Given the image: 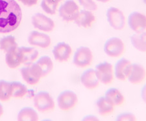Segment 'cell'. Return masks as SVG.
<instances>
[{
	"mask_svg": "<svg viewBox=\"0 0 146 121\" xmlns=\"http://www.w3.org/2000/svg\"><path fill=\"white\" fill-rule=\"evenodd\" d=\"M95 20V16L91 11L82 10L79 12L78 16L74 21L75 23L79 27L89 28L92 25Z\"/></svg>",
	"mask_w": 146,
	"mask_h": 121,
	"instance_id": "e0dca14e",
	"label": "cell"
},
{
	"mask_svg": "<svg viewBox=\"0 0 146 121\" xmlns=\"http://www.w3.org/2000/svg\"><path fill=\"white\" fill-rule=\"evenodd\" d=\"M22 19V9L15 0H0V33L15 31Z\"/></svg>",
	"mask_w": 146,
	"mask_h": 121,
	"instance_id": "6da1fadb",
	"label": "cell"
},
{
	"mask_svg": "<svg viewBox=\"0 0 146 121\" xmlns=\"http://www.w3.org/2000/svg\"><path fill=\"white\" fill-rule=\"evenodd\" d=\"M12 98L11 82L5 80L0 81V101L5 102Z\"/></svg>",
	"mask_w": 146,
	"mask_h": 121,
	"instance_id": "4316f807",
	"label": "cell"
},
{
	"mask_svg": "<svg viewBox=\"0 0 146 121\" xmlns=\"http://www.w3.org/2000/svg\"><path fill=\"white\" fill-rule=\"evenodd\" d=\"M78 102V97L75 92L66 90L61 92L57 98V104L60 110L68 111L75 108Z\"/></svg>",
	"mask_w": 146,
	"mask_h": 121,
	"instance_id": "8992f818",
	"label": "cell"
},
{
	"mask_svg": "<svg viewBox=\"0 0 146 121\" xmlns=\"http://www.w3.org/2000/svg\"><path fill=\"white\" fill-rule=\"evenodd\" d=\"M59 15L66 22L74 21L79 13V7L74 0H68L60 7Z\"/></svg>",
	"mask_w": 146,
	"mask_h": 121,
	"instance_id": "ba28073f",
	"label": "cell"
},
{
	"mask_svg": "<svg viewBox=\"0 0 146 121\" xmlns=\"http://www.w3.org/2000/svg\"><path fill=\"white\" fill-rule=\"evenodd\" d=\"M98 112L102 116H107L114 111L115 106L106 96H101L96 102Z\"/></svg>",
	"mask_w": 146,
	"mask_h": 121,
	"instance_id": "d6986e66",
	"label": "cell"
},
{
	"mask_svg": "<svg viewBox=\"0 0 146 121\" xmlns=\"http://www.w3.org/2000/svg\"><path fill=\"white\" fill-rule=\"evenodd\" d=\"M81 82L84 87L90 90L97 88L100 83L95 70L92 68H88L82 74L81 76Z\"/></svg>",
	"mask_w": 146,
	"mask_h": 121,
	"instance_id": "9a60e30c",
	"label": "cell"
},
{
	"mask_svg": "<svg viewBox=\"0 0 146 121\" xmlns=\"http://www.w3.org/2000/svg\"><path fill=\"white\" fill-rule=\"evenodd\" d=\"M145 33H136L133 35L131 37V44L134 48L138 51L145 52L146 51V42H145Z\"/></svg>",
	"mask_w": 146,
	"mask_h": 121,
	"instance_id": "cb8c5ba5",
	"label": "cell"
},
{
	"mask_svg": "<svg viewBox=\"0 0 146 121\" xmlns=\"http://www.w3.org/2000/svg\"><path fill=\"white\" fill-rule=\"evenodd\" d=\"M107 98L114 104L115 106H121L125 102V97L121 92L116 88H110L105 92Z\"/></svg>",
	"mask_w": 146,
	"mask_h": 121,
	"instance_id": "7402d4cb",
	"label": "cell"
},
{
	"mask_svg": "<svg viewBox=\"0 0 146 121\" xmlns=\"http://www.w3.org/2000/svg\"><path fill=\"white\" fill-rule=\"evenodd\" d=\"M12 98L18 99L24 97L27 93V87L20 82H11Z\"/></svg>",
	"mask_w": 146,
	"mask_h": 121,
	"instance_id": "d4e9b609",
	"label": "cell"
},
{
	"mask_svg": "<svg viewBox=\"0 0 146 121\" xmlns=\"http://www.w3.org/2000/svg\"><path fill=\"white\" fill-rule=\"evenodd\" d=\"M94 70L100 83L104 85L112 84L114 78V73L111 63L107 61L100 63L96 65Z\"/></svg>",
	"mask_w": 146,
	"mask_h": 121,
	"instance_id": "3957f363",
	"label": "cell"
},
{
	"mask_svg": "<svg viewBox=\"0 0 146 121\" xmlns=\"http://www.w3.org/2000/svg\"><path fill=\"white\" fill-rule=\"evenodd\" d=\"M104 51L110 57H119L125 50V46L121 39L112 37L108 39L104 44Z\"/></svg>",
	"mask_w": 146,
	"mask_h": 121,
	"instance_id": "277c9868",
	"label": "cell"
},
{
	"mask_svg": "<svg viewBox=\"0 0 146 121\" xmlns=\"http://www.w3.org/2000/svg\"><path fill=\"white\" fill-rule=\"evenodd\" d=\"M21 74L23 80L31 85L37 84L42 78L41 71L35 63L23 67L21 69Z\"/></svg>",
	"mask_w": 146,
	"mask_h": 121,
	"instance_id": "52a82bcc",
	"label": "cell"
},
{
	"mask_svg": "<svg viewBox=\"0 0 146 121\" xmlns=\"http://www.w3.org/2000/svg\"><path fill=\"white\" fill-rule=\"evenodd\" d=\"M93 53L86 46H81L77 49L74 56V64L79 68H86L93 61Z\"/></svg>",
	"mask_w": 146,
	"mask_h": 121,
	"instance_id": "5b68a950",
	"label": "cell"
},
{
	"mask_svg": "<svg viewBox=\"0 0 146 121\" xmlns=\"http://www.w3.org/2000/svg\"><path fill=\"white\" fill-rule=\"evenodd\" d=\"M128 24L129 27L136 33L144 32L146 27L145 16L138 12H133L129 16Z\"/></svg>",
	"mask_w": 146,
	"mask_h": 121,
	"instance_id": "8fae6325",
	"label": "cell"
},
{
	"mask_svg": "<svg viewBox=\"0 0 146 121\" xmlns=\"http://www.w3.org/2000/svg\"><path fill=\"white\" fill-rule=\"evenodd\" d=\"M25 6L33 7L37 3L38 0H19Z\"/></svg>",
	"mask_w": 146,
	"mask_h": 121,
	"instance_id": "4dcf8cb0",
	"label": "cell"
},
{
	"mask_svg": "<svg viewBox=\"0 0 146 121\" xmlns=\"http://www.w3.org/2000/svg\"><path fill=\"white\" fill-rule=\"evenodd\" d=\"M82 7L88 11H96L98 9V5L94 0H77Z\"/></svg>",
	"mask_w": 146,
	"mask_h": 121,
	"instance_id": "f1b7e54d",
	"label": "cell"
},
{
	"mask_svg": "<svg viewBox=\"0 0 146 121\" xmlns=\"http://www.w3.org/2000/svg\"><path fill=\"white\" fill-rule=\"evenodd\" d=\"M62 0H42L41 7L45 13L49 15L55 14L58 5Z\"/></svg>",
	"mask_w": 146,
	"mask_h": 121,
	"instance_id": "83f0119b",
	"label": "cell"
},
{
	"mask_svg": "<svg viewBox=\"0 0 146 121\" xmlns=\"http://www.w3.org/2000/svg\"><path fill=\"white\" fill-rule=\"evenodd\" d=\"M107 21L113 29L121 30L125 25V18L123 12L116 7H110L107 12Z\"/></svg>",
	"mask_w": 146,
	"mask_h": 121,
	"instance_id": "9c48e42d",
	"label": "cell"
},
{
	"mask_svg": "<svg viewBox=\"0 0 146 121\" xmlns=\"http://www.w3.org/2000/svg\"><path fill=\"white\" fill-rule=\"evenodd\" d=\"M35 63L40 70L42 78L48 76L53 69V61L48 55L42 56Z\"/></svg>",
	"mask_w": 146,
	"mask_h": 121,
	"instance_id": "44dd1931",
	"label": "cell"
},
{
	"mask_svg": "<svg viewBox=\"0 0 146 121\" xmlns=\"http://www.w3.org/2000/svg\"><path fill=\"white\" fill-rule=\"evenodd\" d=\"M3 106H2V105L1 104H0V118H1L2 117V115H3Z\"/></svg>",
	"mask_w": 146,
	"mask_h": 121,
	"instance_id": "d6a6232c",
	"label": "cell"
},
{
	"mask_svg": "<svg viewBox=\"0 0 146 121\" xmlns=\"http://www.w3.org/2000/svg\"><path fill=\"white\" fill-rule=\"evenodd\" d=\"M82 120L84 121H97L99 120L98 118L96 117V116L92 115H86L82 118Z\"/></svg>",
	"mask_w": 146,
	"mask_h": 121,
	"instance_id": "1f68e13d",
	"label": "cell"
},
{
	"mask_svg": "<svg viewBox=\"0 0 146 121\" xmlns=\"http://www.w3.org/2000/svg\"><path fill=\"white\" fill-rule=\"evenodd\" d=\"M116 120L117 121H135L136 120V118L133 113L125 112L122 113L117 117Z\"/></svg>",
	"mask_w": 146,
	"mask_h": 121,
	"instance_id": "f546056e",
	"label": "cell"
},
{
	"mask_svg": "<svg viewBox=\"0 0 146 121\" xmlns=\"http://www.w3.org/2000/svg\"><path fill=\"white\" fill-rule=\"evenodd\" d=\"M132 63L128 59L121 58L117 61L114 67V75L118 80L125 81L127 79Z\"/></svg>",
	"mask_w": 146,
	"mask_h": 121,
	"instance_id": "2e32d148",
	"label": "cell"
},
{
	"mask_svg": "<svg viewBox=\"0 0 146 121\" xmlns=\"http://www.w3.org/2000/svg\"><path fill=\"white\" fill-rule=\"evenodd\" d=\"M34 106L41 113L50 112L54 110L55 104L52 96L48 92L40 91L38 92L33 98Z\"/></svg>",
	"mask_w": 146,
	"mask_h": 121,
	"instance_id": "7a4b0ae2",
	"label": "cell"
},
{
	"mask_svg": "<svg viewBox=\"0 0 146 121\" xmlns=\"http://www.w3.org/2000/svg\"><path fill=\"white\" fill-rule=\"evenodd\" d=\"M53 53L54 58L58 62H66L71 57L72 54V47L64 42H58L54 47Z\"/></svg>",
	"mask_w": 146,
	"mask_h": 121,
	"instance_id": "7c38bea8",
	"label": "cell"
},
{
	"mask_svg": "<svg viewBox=\"0 0 146 121\" xmlns=\"http://www.w3.org/2000/svg\"><path fill=\"white\" fill-rule=\"evenodd\" d=\"M145 78V70L143 66L138 63L131 65V70L128 75V81L133 85H138L143 82Z\"/></svg>",
	"mask_w": 146,
	"mask_h": 121,
	"instance_id": "5bb4252c",
	"label": "cell"
},
{
	"mask_svg": "<svg viewBox=\"0 0 146 121\" xmlns=\"http://www.w3.org/2000/svg\"><path fill=\"white\" fill-rule=\"evenodd\" d=\"M17 118L19 121H37L39 117L33 108L25 107L19 111Z\"/></svg>",
	"mask_w": 146,
	"mask_h": 121,
	"instance_id": "603a6c76",
	"label": "cell"
},
{
	"mask_svg": "<svg viewBox=\"0 0 146 121\" xmlns=\"http://www.w3.org/2000/svg\"><path fill=\"white\" fill-rule=\"evenodd\" d=\"M28 42L30 45L42 48H48L51 43L50 37L45 33L33 31L28 37Z\"/></svg>",
	"mask_w": 146,
	"mask_h": 121,
	"instance_id": "4fadbf2b",
	"label": "cell"
},
{
	"mask_svg": "<svg viewBox=\"0 0 146 121\" xmlns=\"http://www.w3.org/2000/svg\"><path fill=\"white\" fill-rule=\"evenodd\" d=\"M18 47V43L16 42L15 37L12 35L5 37L0 40V49L6 53Z\"/></svg>",
	"mask_w": 146,
	"mask_h": 121,
	"instance_id": "484cf974",
	"label": "cell"
},
{
	"mask_svg": "<svg viewBox=\"0 0 146 121\" xmlns=\"http://www.w3.org/2000/svg\"><path fill=\"white\" fill-rule=\"evenodd\" d=\"M97 1L101 2V3H107V2L110 1V0H97Z\"/></svg>",
	"mask_w": 146,
	"mask_h": 121,
	"instance_id": "836d02e7",
	"label": "cell"
},
{
	"mask_svg": "<svg viewBox=\"0 0 146 121\" xmlns=\"http://www.w3.org/2000/svg\"><path fill=\"white\" fill-rule=\"evenodd\" d=\"M5 61L7 65L11 69L18 68L22 63V57L20 47L7 52Z\"/></svg>",
	"mask_w": 146,
	"mask_h": 121,
	"instance_id": "ac0fdd59",
	"label": "cell"
},
{
	"mask_svg": "<svg viewBox=\"0 0 146 121\" xmlns=\"http://www.w3.org/2000/svg\"><path fill=\"white\" fill-rule=\"evenodd\" d=\"M32 24L35 28L45 32L52 31L55 26L52 19L41 13H36L33 16Z\"/></svg>",
	"mask_w": 146,
	"mask_h": 121,
	"instance_id": "30bf717a",
	"label": "cell"
},
{
	"mask_svg": "<svg viewBox=\"0 0 146 121\" xmlns=\"http://www.w3.org/2000/svg\"><path fill=\"white\" fill-rule=\"evenodd\" d=\"M20 49L22 54V63L24 65H30L33 63L34 61L38 56V51L33 47H20Z\"/></svg>",
	"mask_w": 146,
	"mask_h": 121,
	"instance_id": "ffe728a7",
	"label": "cell"
}]
</instances>
